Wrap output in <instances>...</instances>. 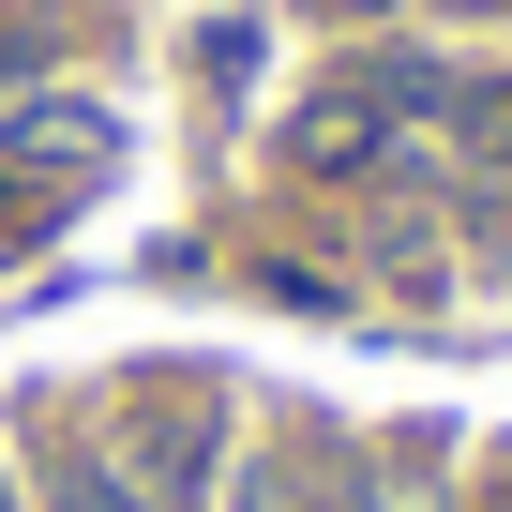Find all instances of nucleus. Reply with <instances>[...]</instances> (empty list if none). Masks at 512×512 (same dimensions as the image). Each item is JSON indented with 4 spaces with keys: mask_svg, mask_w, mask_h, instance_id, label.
Segmentation results:
<instances>
[{
    "mask_svg": "<svg viewBox=\"0 0 512 512\" xmlns=\"http://www.w3.org/2000/svg\"><path fill=\"white\" fill-rule=\"evenodd\" d=\"M377 151V121H362V91H332L317 121H302V166H362Z\"/></svg>",
    "mask_w": 512,
    "mask_h": 512,
    "instance_id": "nucleus-1",
    "label": "nucleus"
}]
</instances>
